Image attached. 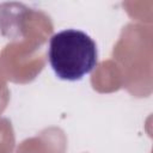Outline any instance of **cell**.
Segmentation results:
<instances>
[{"label":"cell","mask_w":153,"mask_h":153,"mask_svg":"<svg viewBox=\"0 0 153 153\" xmlns=\"http://www.w3.org/2000/svg\"><path fill=\"white\" fill-rule=\"evenodd\" d=\"M48 61L59 79L81 80L98 63L97 44L90 35L81 30L59 31L49 39Z\"/></svg>","instance_id":"cell-1"}]
</instances>
